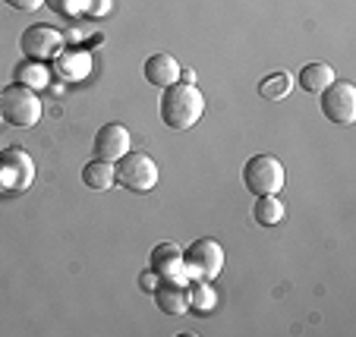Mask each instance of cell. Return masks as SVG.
Masks as SVG:
<instances>
[{
	"label": "cell",
	"mask_w": 356,
	"mask_h": 337,
	"mask_svg": "<svg viewBox=\"0 0 356 337\" xmlns=\"http://www.w3.org/2000/svg\"><path fill=\"white\" fill-rule=\"evenodd\" d=\"M205 114V98L193 82H174L161 94V120L168 129H193Z\"/></svg>",
	"instance_id": "cell-1"
},
{
	"label": "cell",
	"mask_w": 356,
	"mask_h": 337,
	"mask_svg": "<svg viewBox=\"0 0 356 337\" xmlns=\"http://www.w3.org/2000/svg\"><path fill=\"white\" fill-rule=\"evenodd\" d=\"M0 117H3V123L19 126V129L38 126L41 101H38V94H35V88L22 85V82H13V85L0 88Z\"/></svg>",
	"instance_id": "cell-2"
},
{
	"label": "cell",
	"mask_w": 356,
	"mask_h": 337,
	"mask_svg": "<svg viewBox=\"0 0 356 337\" xmlns=\"http://www.w3.org/2000/svg\"><path fill=\"white\" fill-rule=\"evenodd\" d=\"M114 183H120L129 192H148L158 183V164L145 151H127L114 161Z\"/></svg>",
	"instance_id": "cell-3"
},
{
	"label": "cell",
	"mask_w": 356,
	"mask_h": 337,
	"mask_svg": "<svg viewBox=\"0 0 356 337\" xmlns=\"http://www.w3.org/2000/svg\"><path fill=\"white\" fill-rule=\"evenodd\" d=\"M243 186L252 196H277L284 186V164L275 155H252L243 164Z\"/></svg>",
	"instance_id": "cell-4"
},
{
	"label": "cell",
	"mask_w": 356,
	"mask_h": 337,
	"mask_svg": "<svg viewBox=\"0 0 356 337\" xmlns=\"http://www.w3.org/2000/svg\"><path fill=\"white\" fill-rule=\"evenodd\" d=\"M35 180V161L26 149L10 145L0 151V192H26Z\"/></svg>",
	"instance_id": "cell-5"
},
{
	"label": "cell",
	"mask_w": 356,
	"mask_h": 337,
	"mask_svg": "<svg viewBox=\"0 0 356 337\" xmlns=\"http://www.w3.org/2000/svg\"><path fill=\"white\" fill-rule=\"evenodd\" d=\"M189 281H215L224 268V249L215 240H195L193 246L183 249Z\"/></svg>",
	"instance_id": "cell-6"
},
{
	"label": "cell",
	"mask_w": 356,
	"mask_h": 337,
	"mask_svg": "<svg viewBox=\"0 0 356 337\" xmlns=\"http://www.w3.org/2000/svg\"><path fill=\"white\" fill-rule=\"evenodd\" d=\"M322 114L328 117L334 126H353L356 120V88L353 82L334 79L322 92Z\"/></svg>",
	"instance_id": "cell-7"
},
{
	"label": "cell",
	"mask_w": 356,
	"mask_h": 337,
	"mask_svg": "<svg viewBox=\"0 0 356 337\" xmlns=\"http://www.w3.org/2000/svg\"><path fill=\"white\" fill-rule=\"evenodd\" d=\"M19 44H22V54H26L29 60H54V57L63 51V35L57 32L54 26L38 22V26H29L26 32H22Z\"/></svg>",
	"instance_id": "cell-8"
},
{
	"label": "cell",
	"mask_w": 356,
	"mask_h": 337,
	"mask_svg": "<svg viewBox=\"0 0 356 337\" xmlns=\"http://www.w3.org/2000/svg\"><path fill=\"white\" fill-rule=\"evenodd\" d=\"M152 271H155L161 281H170V283H189V271H186V262H183V249L174 243H158L152 249Z\"/></svg>",
	"instance_id": "cell-9"
},
{
	"label": "cell",
	"mask_w": 356,
	"mask_h": 337,
	"mask_svg": "<svg viewBox=\"0 0 356 337\" xmlns=\"http://www.w3.org/2000/svg\"><path fill=\"white\" fill-rule=\"evenodd\" d=\"M127 151H133V139H129V129L123 123H104V126L95 133V158H104V161H117Z\"/></svg>",
	"instance_id": "cell-10"
},
{
	"label": "cell",
	"mask_w": 356,
	"mask_h": 337,
	"mask_svg": "<svg viewBox=\"0 0 356 337\" xmlns=\"http://www.w3.org/2000/svg\"><path fill=\"white\" fill-rule=\"evenodd\" d=\"M54 73L60 76L63 82H82L88 73H92V54L86 47H63L60 54L54 57Z\"/></svg>",
	"instance_id": "cell-11"
},
{
	"label": "cell",
	"mask_w": 356,
	"mask_h": 337,
	"mask_svg": "<svg viewBox=\"0 0 356 337\" xmlns=\"http://www.w3.org/2000/svg\"><path fill=\"white\" fill-rule=\"evenodd\" d=\"M145 82L155 88H168L174 85V82H180V63H177L174 54H168V51H158V54H152L145 60Z\"/></svg>",
	"instance_id": "cell-12"
},
{
	"label": "cell",
	"mask_w": 356,
	"mask_h": 337,
	"mask_svg": "<svg viewBox=\"0 0 356 337\" xmlns=\"http://www.w3.org/2000/svg\"><path fill=\"white\" fill-rule=\"evenodd\" d=\"M152 297H155V306L164 315H183V312H189V299H186V287L183 283L161 281Z\"/></svg>",
	"instance_id": "cell-13"
},
{
	"label": "cell",
	"mask_w": 356,
	"mask_h": 337,
	"mask_svg": "<svg viewBox=\"0 0 356 337\" xmlns=\"http://www.w3.org/2000/svg\"><path fill=\"white\" fill-rule=\"evenodd\" d=\"M186 299H189V312H195V315H209L218 306V293L211 287V281H189Z\"/></svg>",
	"instance_id": "cell-14"
},
{
	"label": "cell",
	"mask_w": 356,
	"mask_h": 337,
	"mask_svg": "<svg viewBox=\"0 0 356 337\" xmlns=\"http://www.w3.org/2000/svg\"><path fill=\"white\" fill-rule=\"evenodd\" d=\"M82 183L95 192H104V189L114 186V161H104V158H95L82 167Z\"/></svg>",
	"instance_id": "cell-15"
},
{
	"label": "cell",
	"mask_w": 356,
	"mask_h": 337,
	"mask_svg": "<svg viewBox=\"0 0 356 337\" xmlns=\"http://www.w3.org/2000/svg\"><path fill=\"white\" fill-rule=\"evenodd\" d=\"M331 82H334V69H331L328 63H306V67L300 69V85L309 94H322Z\"/></svg>",
	"instance_id": "cell-16"
},
{
	"label": "cell",
	"mask_w": 356,
	"mask_h": 337,
	"mask_svg": "<svg viewBox=\"0 0 356 337\" xmlns=\"http://www.w3.org/2000/svg\"><path fill=\"white\" fill-rule=\"evenodd\" d=\"M290 88H293V79H290V73H284V69L262 76V82H259V94H262L265 101H281V98L290 94Z\"/></svg>",
	"instance_id": "cell-17"
},
{
	"label": "cell",
	"mask_w": 356,
	"mask_h": 337,
	"mask_svg": "<svg viewBox=\"0 0 356 337\" xmlns=\"http://www.w3.org/2000/svg\"><path fill=\"white\" fill-rule=\"evenodd\" d=\"M252 215H256V221L262 227H275V224L284 221V202L277 196H256Z\"/></svg>",
	"instance_id": "cell-18"
},
{
	"label": "cell",
	"mask_w": 356,
	"mask_h": 337,
	"mask_svg": "<svg viewBox=\"0 0 356 337\" xmlns=\"http://www.w3.org/2000/svg\"><path fill=\"white\" fill-rule=\"evenodd\" d=\"M16 76H19V82L22 85H29V88H44L47 82H51V73H47V67H41V60H29V63H22L19 69H16Z\"/></svg>",
	"instance_id": "cell-19"
},
{
	"label": "cell",
	"mask_w": 356,
	"mask_h": 337,
	"mask_svg": "<svg viewBox=\"0 0 356 337\" xmlns=\"http://www.w3.org/2000/svg\"><path fill=\"white\" fill-rule=\"evenodd\" d=\"M51 10H57L60 16H76L82 13V0H44Z\"/></svg>",
	"instance_id": "cell-20"
},
{
	"label": "cell",
	"mask_w": 356,
	"mask_h": 337,
	"mask_svg": "<svg viewBox=\"0 0 356 337\" xmlns=\"http://www.w3.org/2000/svg\"><path fill=\"white\" fill-rule=\"evenodd\" d=\"M111 0H82V13H88V16H95V19H101V16H108L111 13Z\"/></svg>",
	"instance_id": "cell-21"
},
{
	"label": "cell",
	"mask_w": 356,
	"mask_h": 337,
	"mask_svg": "<svg viewBox=\"0 0 356 337\" xmlns=\"http://www.w3.org/2000/svg\"><path fill=\"white\" fill-rule=\"evenodd\" d=\"M158 283H161V277H158L152 268H148L145 274H139V287H142V290H145V293H155V287H158Z\"/></svg>",
	"instance_id": "cell-22"
},
{
	"label": "cell",
	"mask_w": 356,
	"mask_h": 337,
	"mask_svg": "<svg viewBox=\"0 0 356 337\" xmlns=\"http://www.w3.org/2000/svg\"><path fill=\"white\" fill-rule=\"evenodd\" d=\"M7 7H13V10H26V13H32V10H38L44 0H3Z\"/></svg>",
	"instance_id": "cell-23"
},
{
	"label": "cell",
	"mask_w": 356,
	"mask_h": 337,
	"mask_svg": "<svg viewBox=\"0 0 356 337\" xmlns=\"http://www.w3.org/2000/svg\"><path fill=\"white\" fill-rule=\"evenodd\" d=\"M180 82H193L195 85V73L193 69H180Z\"/></svg>",
	"instance_id": "cell-24"
},
{
	"label": "cell",
	"mask_w": 356,
	"mask_h": 337,
	"mask_svg": "<svg viewBox=\"0 0 356 337\" xmlns=\"http://www.w3.org/2000/svg\"><path fill=\"white\" fill-rule=\"evenodd\" d=\"M0 123H3V117H0Z\"/></svg>",
	"instance_id": "cell-25"
}]
</instances>
